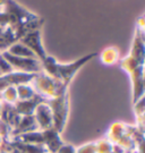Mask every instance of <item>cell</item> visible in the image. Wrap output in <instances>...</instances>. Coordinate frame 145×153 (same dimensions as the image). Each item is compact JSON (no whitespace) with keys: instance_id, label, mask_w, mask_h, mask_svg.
I'll list each match as a JSON object with an SVG mask.
<instances>
[{"instance_id":"52a82bcc","label":"cell","mask_w":145,"mask_h":153,"mask_svg":"<svg viewBox=\"0 0 145 153\" xmlns=\"http://www.w3.org/2000/svg\"><path fill=\"white\" fill-rule=\"evenodd\" d=\"M33 117L36 121L39 131H45V129L54 128L52 111L47 101H42L36 105V108L33 112Z\"/></svg>"},{"instance_id":"f1b7e54d","label":"cell","mask_w":145,"mask_h":153,"mask_svg":"<svg viewBox=\"0 0 145 153\" xmlns=\"http://www.w3.org/2000/svg\"><path fill=\"white\" fill-rule=\"evenodd\" d=\"M128 153H141L140 151H137V150H133V151H130V152Z\"/></svg>"},{"instance_id":"5bb4252c","label":"cell","mask_w":145,"mask_h":153,"mask_svg":"<svg viewBox=\"0 0 145 153\" xmlns=\"http://www.w3.org/2000/svg\"><path fill=\"white\" fill-rule=\"evenodd\" d=\"M21 119V116L16 112V110L14 108V105L10 104H2V110H1V115H0V120H2L5 124L9 126L11 131L15 128L18 124V121Z\"/></svg>"},{"instance_id":"ac0fdd59","label":"cell","mask_w":145,"mask_h":153,"mask_svg":"<svg viewBox=\"0 0 145 153\" xmlns=\"http://www.w3.org/2000/svg\"><path fill=\"white\" fill-rule=\"evenodd\" d=\"M0 100L2 101V103L10 104L14 105L18 101L17 98V92H16V85H10L5 90H2L0 92Z\"/></svg>"},{"instance_id":"9c48e42d","label":"cell","mask_w":145,"mask_h":153,"mask_svg":"<svg viewBox=\"0 0 145 153\" xmlns=\"http://www.w3.org/2000/svg\"><path fill=\"white\" fill-rule=\"evenodd\" d=\"M35 74H24L13 71L10 74L0 75V92L10 85H18L22 83H31Z\"/></svg>"},{"instance_id":"5b68a950","label":"cell","mask_w":145,"mask_h":153,"mask_svg":"<svg viewBox=\"0 0 145 153\" xmlns=\"http://www.w3.org/2000/svg\"><path fill=\"white\" fill-rule=\"evenodd\" d=\"M1 55L5 57L7 61L13 67V71L17 73H24V74H38L42 71L41 61L36 58H23V57H16L7 51L1 52Z\"/></svg>"},{"instance_id":"d4e9b609","label":"cell","mask_w":145,"mask_h":153,"mask_svg":"<svg viewBox=\"0 0 145 153\" xmlns=\"http://www.w3.org/2000/svg\"><path fill=\"white\" fill-rule=\"evenodd\" d=\"M6 0H0V9H2V7L5 6Z\"/></svg>"},{"instance_id":"7c38bea8","label":"cell","mask_w":145,"mask_h":153,"mask_svg":"<svg viewBox=\"0 0 145 153\" xmlns=\"http://www.w3.org/2000/svg\"><path fill=\"white\" fill-rule=\"evenodd\" d=\"M127 129H128V124L124 121H115L109 126V128L104 134V137L113 144H117L119 140L127 134Z\"/></svg>"},{"instance_id":"2e32d148","label":"cell","mask_w":145,"mask_h":153,"mask_svg":"<svg viewBox=\"0 0 145 153\" xmlns=\"http://www.w3.org/2000/svg\"><path fill=\"white\" fill-rule=\"evenodd\" d=\"M134 107V114L136 118V127L141 131L144 133V114H145V104H144V97L141 98L138 101L133 103Z\"/></svg>"},{"instance_id":"484cf974","label":"cell","mask_w":145,"mask_h":153,"mask_svg":"<svg viewBox=\"0 0 145 153\" xmlns=\"http://www.w3.org/2000/svg\"><path fill=\"white\" fill-rule=\"evenodd\" d=\"M4 141H5V138L0 135V148H1V145H2V143H4Z\"/></svg>"},{"instance_id":"cb8c5ba5","label":"cell","mask_w":145,"mask_h":153,"mask_svg":"<svg viewBox=\"0 0 145 153\" xmlns=\"http://www.w3.org/2000/svg\"><path fill=\"white\" fill-rule=\"evenodd\" d=\"M111 153H128V152H127V151H125L124 149L120 148V146L117 145V144H113V148H112Z\"/></svg>"},{"instance_id":"6da1fadb","label":"cell","mask_w":145,"mask_h":153,"mask_svg":"<svg viewBox=\"0 0 145 153\" xmlns=\"http://www.w3.org/2000/svg\"><path fill=\"white\" fill-rule=\"evenodd\" d=\"M97 56V52H93V53L83 56L82 58H78L70 62H59L54 57L48 55L41 61V67H42V71L48 74L49 76L70 85L71 81L74 79V77L82 67L85 66L88 61L95 58Z\"/></svg>"},{"instance_id":"9a60e30c","label":"cell","mask_w":145,"mask_h":153,"mask_svg":"<svg viewBox=\"0 0 145 153\" xmlns=\"http://www.w3.org/2000/svg\"><path fill=\"white\" fill-rule=\"evenodd\" d=\"M8 53H10L13 56H16V57H23V58H36L35 55L33 53L31 50L27 48L26 45L17 41L14 44H11L10 47L7 50ZM38 59V58H36Z\"/></svg>"},{"instance_id":"44dd1931","label":"cell","mask_w":145,"mask_h":153,"mask_svg":"<svg viewBox=\"0 0 145 153\" xmlns=\"http://www.w3.org/2000/svg\"><path fill=\"white\" fill-rule=\"evenodd\" d=\"M13 67L7 61L4 56L0 53V75H6V74H10L13 73Z\"/></svg>"},{"instance_id":"d6986e66","label":"cell","mask_w":145,"mask_h":153,"mask_svg":"<svg viewBox=\"0 0 145 153\" xmlns=\"http://www.w3.org/2000/svg\"><path fill=\"white\" fill-rule=\"evenodd\" d=\"M95 142V149H97V153H111L113 148V143H111L108 138L102 137L99 138Z\"/></svg>"},{"instance_id":"7402d4cb","label":"cell","mask_w":145,"mask_h":153,"mask_svg":"<svg viewBox=\"0 0 145 153\" xmlns=\"http://www.w3.org/2000/svg\"><path fill=\"white\" fill-rule=\"evenodd\" d=\"M75 151H76V146H74L73 144L64 143L62 146L58 150L57 153H75Z\"/></svg>"},{"instance_id":"277c9868","label":"cell","mask_w":145,"mask_h":153,"mask_svg":"<svg viewBox=\"0 0 145 153\" xmlns=\"http://www.w3.org/2000/svg\"><path fill=\"white\" fill-rule=\"evenodd\" d=\"M47 102L52 111L54 128L61 134L69 117V88L64 91L57 98L48 100Z\"/></svg>"},{"instance_id":"ba28073f","label":"cell","mask_w":145,"mask_h":153,"mask_svg":"<svg viewBox=\"0 0 145 153\" xmlns=\"http://www.w3.org/2000/svg\"><path fill=\"white\" fill-rule=\"evenodd\" d=\"M42 131L43 143L42 148L47 153H57L62 144H64V140L61 138V134L58 131H56L54 128H50V129H45Z\"/></svg>"},{"instance_id":"603a6c76","label":"cell","mask_w":145,"mask_h":153,"mask_svg":"<svg viewBox=\"0 0 145 153\" xmlns=\"http://www.w3.org/2000/svg\"><path fill=\"white\" fill-rule=\"evenodd\" d=\"M144 27H145L144 16H141V17H138V19L136 21V30H138L141 32H144Z\"/></svg>"},{"instance_id":"3957f363","label":"cell","mask_w":145,"mask_h":153,"mask_svg":"<svg viewBox=\"0 0 145 153\" xmlns=\"http://www.w3.org/2000/svg\"><path fill=\"white\" fill-rule=\"evenodd\" d=\"M31 84L35 90V93L45 101L57 98L64 91L69 88L68 84H65L54 77L49 76L44 71L35 74L31 81Z\"/></svg>"},{"instance_id":"8992f818","label":"cell","mask_w":145,"mask_h":153,"mask_svg":"<svg viewBox=\"0 0 145 153\" xmlns=\"http://www.w3.org/2000/svg\"><path fill=\"white\" fill-rule=\"evenodd\" d=\"M18 41L22 42L24 45H26L40 61H42L48 56L47 51H45V48L43 47L42 43L41 30H36V31H32V32L26 33Z\"/></svg>"},{"instance_id":"83f0119b","label":"cell","mask_w":145,"mask_h":153,"mask_svg":"<svg viewBox=\"0 0 145 153\" xmlns=\"http://www.w3.org/2000/svg\"><path fill=\"white\" fill-rule=\"evenodd\" d=\"M2 101H1V100H0V115H1V110H2Z\"/></svg>"},{"instance_id":"ffe728a7","label":"cell","mask_w":145,"mask_h":153,"mask_svg":"<svg viewBox=\"0 0 145 153\" xmlns=\"http://www.w3.org/2000/svg\"><path fill=\"white\" fill-rule=\"evenodd\" d=\"M75 153H97V149H95V142H87L85 144H82L80 146L76 148Z\"/></svg>"},{"instance_id":"e0dca14e","label":"cell","mask_w":145,"mask_h":153,"mask_svg":"<svg viewBox=\"0 0 145 153\" xmlns=\"http://www.w3.org/2000/svg\"><path fill=\"white\" fill-rule=\"evenodd\" d=\"M16 92L18 100H30L36 95L31 83H22L16 85Z\"/></svg>"},{"instance_id":"4316f807","label":"cell","mask_w":145,"mask_h":153,"mask_svg":"<svg viewBox=\"0 0 145 153\" xmlns=\"http://www.w3.org/2000/svg\"><path fill=\"white\" fill-rule=\"evenodd\" d=\"M0 153H9L7 150H5V149H2V148H0Z\"/></svg>"},{"instance_id":"4fadbf2b","label":"cell","mask_w":145,"mask_h":153,"mask_svg":"<svg viewBox=\"0 0 145 153\" xmlns=\"http://www.w3.org/2000/svg\"><path fill=\"white\" fill-rule=\"evenodd\" d=\"M99 58L101 64L104 66H115L120 60V51L117 47H106L104 49L99 53Z\"/></svg>"},{"instance_id":"7a4b0ae2","label":"cell","mask_w":145,"mask_h":153,"mask_svg":"<svg viewBox=\"0 0 145 153\" xmlns=\"http://www.w3.org/2000/svg\"><path fill=\"white\" fill-rule=\"evenodd\" d=\"M119 66L123 71L128 74L132 84V101L135 103L144 97V65L145 62L140 61L133 56L126 55L120 58Z\"/></svg>"},{"instance_id":"8fae6325","label":"cell","mask_w":145,"mask_h":153,"mask_svg":"<svg viewBox=\"0 0 145 153\" xmlns=\"http://www.w3.org/2000/svg\"><path fill=\"white\" fill-rule=\"evenodd\" d=\"M42 101H45V100H43L40 95L36 94L34 98L30 99V100H18L16 103L14 104V108L21 117H23V116H33V112L36 108V105Z\"/></svg>"},{"instance_id":"30bf717a","label":"cell","mask_w":145,"mask_h":153,"mask_svg":"<svg viewBox=\"0 0 145 153\" xmlns=\"http://www.w3.org/2000/svg\"><path fill=\"white\" fill-rule=\"evenodd\" d=\"M35 131H39V127L36 125V121L34 119V117L33 116H23V117H21L16 127L11 131V138Z\"/></svg>"},{"instance_id":"f546056e","label":"cell","mask_w":145,"mask_h":153,"mask_svg":"<svg viewBox=\"0 0 145 153\" xmlns=\"http://www.w3.org/2000/svg\"><path fill=\"white\" fill-rule=\"evenodd\" d=\"M42 153H47V152H45V151H44V152H42Z\"/></svg>"}]
</instances>
